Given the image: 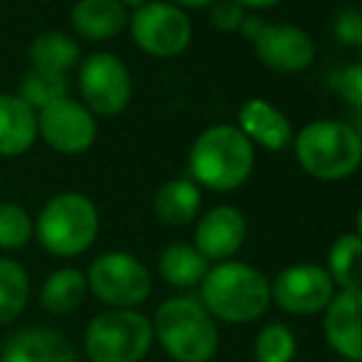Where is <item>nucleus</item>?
<instances>
[{
  "label": "nucleus",
  "mask_w": 362,
  "mask_h": 362,
  "mask_svg": "<svg viewBox=\"0 0 362 362\" xmlns=\"http://www.w3.org/2000/svg\"><path fill=\"white\" fill-rule=\"evenodd\" d=\"M126 25L129 10L121 0H76L72 8V28L84 40L106 42L121 35Z\"/></svg>",
  "instance_id": "nucleus-18"
},
{
  "label": "nucleus",
  "mask_w": 362,
  "mask_h": 362,
  "mask_svg": "<svg viewBox=\"0 0 362 362\" xmlns=\"http://www.w3.org/2000/svg\"><path fill=\"white\" fill-rule=\"evenodd\" d=\"M96 134V116L72 96H64L47 109L37 111V139L64 156L86 153L94 146Z\"/></svg>",
  "instance_id": "nucleus-10"
},
{
  "label": "nucleus",
  "mask_w": 362,
  "mask_h": 362,
  "mask_svg": "<svg viewBox=\"0 0 362 362\" xmlns=\"http://www.w3.org/2000/svg\"><path fill=\"white\" fill-rule=\"evenodd\" d=\"M200 303L217 320L232 325L262 318L272 303V288L262 272L239 262H222L200 284Z\"/></svg>",
  "instance_id": "nucleus-2"
},
{
  "label": "nucleus",
  "mask_w": 362,
  "mask_h": 362,
  "mask_svg": "<svg viewBox=\"0 0 362 362\" xmlns=\"http://www.w3.org/2000/svg\"><path fill=\"white\" fill-rule=\"evenodd\" d=\"M252 45L259 62L279 74H298L315 59L313 37L291 23H267Z\"/></svg>",
  "instance_id": "nucleus-12"
},
{
  "label": "nucleus",
  "mask_w": 362,
  "mask_h": 362,
  "mask_svg": "<svg viewBox=\"0 0 362 362\" xmlns=\"http://www.w3.org/2000/svg\"><path fill=\"white\" fill-rule=\"evenodd\" d=\"M129 30L134 42L151 57H177L192 40V23L177 5L165 0H151L129 15Z\"/></svg>",
  "instance_id": "nucleus-8"
},
{
  "label": "nucleus",
  "mask_w": 362,
  "mask_h": 362,
  "mask_svg": "<svg viewBox=\"0 0 362 362\" xmlns=\"http://www.w3.org/2000/svg\"><path fill=\"white\" fill-rule=\"evenodd\" d=\"M355 229H358L355 234H358V237L362 239V205L358 207V215H355Z\"/></svg>",
  "instance_id": "nucleus-35"
},
{
  "label": "nucleus",
  "mask_w": 362,
  "mask_h": 362,
  "mask_svg": "<svg viewBox=\"0 0 362 362\" xmlns=\"http://www.w3.org/2000/svg\"><path fill=\"white\" fill-rule=\"evenodd\" d=\"M264 25H267V23H264L259 15H244V20H242V25H239L237 33L242 35V40H247V42H254V40L262 35Z\"/></svg>",
  "instance_id": "nucleus-31"
},
{
  "label": "nucleus",
  "mask_w": 362,
  "mask_h": 362,
  "mask_svg": "<svg viewBox=\"0 0 362 362\" xmlns=\"http://www.w3.org/2000/svg\"><path fill=\"white\" fill-rule=\"evenodd\" d=\"M298 165L310 177L338 182L362 165V136L345 121L318 119L293 134Z\"/></svg>",
  "instance_id": "nucleus-3"
},
{
  "label": "nucleus",
  "mask_w": 362,
  "mask_h": 362,
  "mask_svg": "<svg viewBox=\"0 0 362 362\" xmlns=\"http://www.w3.org/2000/svg\"><path fill=\"white\" fill-rule=\"evenodd\" d=\"M257 153L249 139L232 124L205 129L190 146V180L215 192H232L249 180Z\"/></svg>",
  "instance_id": "nucleus-1"
},
{
  "label": "nucleus",
  "mask_w": 362,
  "mask_h": 362,
  "mask_svg": "<svg viewBox=\"0 0 362 362\" xmlns=\"http://www.w3.org/2000/svg\"><path fill=\"white\" fill-rule=\"evenodd\" d=\"M325 340L343 360L362 362V288L340 291L325 308Z\"/></svg>",
  "instance_id": "nucleus-14"
},
{
  "label": "nucleus",
  "mask_w": 362,
  "mask_h": 362,
  "mask_svg": "<svg viewBox=\"0 0 362 362\" xmlns=\"http://www.w3.org/2000/svg\"><path fill=\"white\" fill-rule=\"evenodd\" d=\"M86 274H81L79 269H57L54 274H49L47 281L42 284L40 291V305L52 315H67L72 310L79 308L86 298Z\"/></svg>",
  "instance_id": "nucleus-22"
},
{
  "label": "nucleus",
  "mask_w": 362,
  "mask_h": 362,
  "mask_svg": "<svg viewBox=\"0 0 362 362\" xmlns=\"http://www.w3.org/2000/svg\"><path fill=\"white\" fill-rule=\"evenodd\" d=\"M99 234V210L81 192H59L42 207L35 237L52 257L72 259L84 254Z\"/></svg>",
  "instance_id": "nucleus-5"
},
{
  "label": "nucleus",
  "mask_w": 362,
  "mask_h": 362,
  "mask_svg": "<svg viewBox=\"0 0 362 362\" xmlns=\"http://www.w3.org/2000/svg\"><path fill=\"white\" fill-rule=\"evenodd\" d=\"M338 362H353V360H338Z\"/></svg>",
  "instance_id": "nucleus-37"
},
{
  "label": "nucleus",
  "mask_w": 362,
  "mask_h": 362,
  "mask_svg": "<svg viewBox=\"0 0 362 362\" xmlns=\"http://www.w3.org/2000/svg\"><path fill=\"white\" fill-rule=\"evenodd\" d=\"M0 350H3V345H0Z\"/></svg>",
  "instance_id": "nucleus-38"
},
{
  "label": "nucleus",
  "mask_w": 362,
  "mask_h": 362,
  "mask_svg": "<svg viewBox=\"0 0 362 362\" xmlns=\"http://www.w3.org/2000/svg\"><path fill=\"white\" fill-rule=\"evenodd\" d=\"M350 126H353V129L362 136V109L358 111V116H355V124H350Z\"/></svg>",
  "instance_id": "nucleus-36"
},
{
  "label": "nucleus",
  "mask_w": 362,
  "mask_h": 362,
  "mask_svg": "<svg viewBox=\"0 0 362 362\" xmlns=\"http://www.w3.org/2000/svg\"><path fill=\"white\" fill-rule=\"evenodd\" d=\"M81 104L94 116H119L129 106L134 81L124 59L111 52H94L79 64Z\"/></svg>",
  "instance_id": "nucleus-9"
},
{
  "label": "nucleus",
  "mask_w": 362,
  "mask_h": 362,
  "mask_svg": "<svg viewBox=\"0 0 362 362\" xmlns=\"http://www.w3.org/2000/svg\"><path fill=\"white\" fill-rule=\"evenodd\" d=\"M153 338L177 362H210L217 353L219 333L212 315L195 298H168L156 310Z\"/></svg>",
  "instance_id": "nucleus-4"
},
{
  "label": "nucleus",
  "mask_w": 362,
  "mask_h": 362,
  "mask_svg": "<svg viewBox=\"0 0 362 362\" xmlns=\"http://www.w3.org/2000/svg\"><path fill=\"white\" fill-rule=\"evenodd\" d=\"M217 0H173V5L177 8H190V10H200V8H207V5H215Z\"/></svg>",
  "instance_id": "nucleus-33"
},
{
  "label": "nucleus",
  "mask_w": 362,
  "mask_h": 362,
  "mask_svg": "<svg viewBox=\"0 0 362 362\" xmlns=\"http://www.w3.org/2000/svg\"><path fill=\"white\" fill-rule=\"evenodd\" d=\"M234 3H239L244 10H267V8H274V5L284 3V0H234Z\"/></svg>",
  "instance_id": "nucleus-32"
},
{
  "label": "nucleus",
  "mask_w": 362,
  "mask_h": 362,
  "mask_svg": "<svg viewBox=\"0 0 362 362\" xmlns=\"http://www.w3.org/2000/svg\"><path fill=\"white\" fill-rule=\"evenodd\" d=\"M0 362H76V353L59 330L25 328L8 338Z\"/></svg>",
  "instance_id": "nucleus-16"
},
{
  "label": "nucleus",
  "mask_w": 362,
  "mask_h": 362,
  "mask_svg": "<svg viewBox=\"0 0 362 362\" xmlns=\"http://www.w3.org/2000/svg\"><path fill=\"white\" fill-rule=\"evenodd\" d=\"M247 219L232 205H217L200 217L195 227V249L207 262H224L242 249Z\"/></svg>",
  "instance_id": "nucleus-13"
},
{
  "label": "nucleus",
  "mask_w": 362,
  "mask_h": 362,
  "mask_svg": "<svg viewBox=\"0 0 362 362\" xmlns=\"http://www.w3.org/2000/svg\"><path fill=\"white\" fill-rule=\"evenodd\" d=\"M269 288L274 303L293 315L320 313L335 298L333 279L318 264H296L284 269Z\"/></svg>",
  "instance_id": "nucleus-11"
},
{
  "label": "nucleus",
  "mask_w": 362,
  "mask_h": 362,
  "mask_svg": "<svg viewBox=\"0 0 362 362\" xmlns=\"http://www.w3.org/2000/svg\"><path fill=\"white\" fill-rule=\"evenodd\" d=\"M239 131L252 146H262L267 151H284L293 144V126L281 109L267 99H249L239 109Z\"/></svg>",
  "instance_id": "nucleus-15"
},
{
  "label": "nucleus",
  "mask_w": 362,
  "mask_h": 362,
  "mask_svg": "<svg viewBox=\"0 0 362 362\" xmlns=\"http://www.w3.org/2000/svg\"><path fill=\"white\" fill-rule=\"evenodd\" d=\"M158 272L170 286L192 288L207 276L210 262L190 244H170L158 257Z\"/></svg>",
  "instance_id": "nucleus-21"
},
{
  "label": "nucleus",
  "mask_w": 362,
  "mask_h": 362,
  "mask_svg": "<svg viewBox=\"0 0 362 362\" xmlns=\"http://www.w3.org/2000/svg\"><path fill=\"white\" fill-rule=\"evenodd\" d=\"M89 291L109 308L136 310L151 296L153 281L144 262L126 252H106L86 272Z\"/></svg>",
  "instance_id": "nucleus-7"
},
{
  "label": "nucleus",
  "mask_w": 362,
  "mask_h": 362,
  "mask_svg": "<svg viewBox=\"0 0 362 362\" xmlns=\"http://www.w3.org/2000/svg\"><path fill=\"white\" fill-rule=\"evenodd\" d=\"M146 3H151V0H121V5H124L126 10H139V8H144Z\"/></svg>",
  "instance_id": "nucleus-34"
},
{
  "label": "nucleus",
  "mask_w": 362,
  "mask_h": 362,
  "mask_svg": "<svg viewBox=\"0 0 362 362\" xmlns=\"http://www.w3.org/2000/svg\"><path fill=\"white\" fill-rule=\"evenodd\" d=\"M30 298V279L23 264L0 259V325L13 323L23 315Z\"/></svg>",
  "instance_id": "nucleus-24"
},
{
  "label": "nucleus",
  "mask_w": 362,
  "mask_h": 362,
  "mask_svg": "<svg viewBox=\"0 0 362 362\" xmlns=\"http://www.w3.org/2000/svg\"><path fill=\"white\" fill-rule=\"evenodd\" d=\"M333 35L345 47H362V10L345 8L335 15Z\"/></svg>",
  "instance_id": "nucleus-28"
},
{
  "label": "nucleus",
  "mask_w": 362,
  "mask_h": 362,
  "mask_svg": "<svg viewBox=\"0 0 362 362\" xmlns=\"http://www.w3.org/2000/svg\"><path fill=\"white\" fill-rule=\"evenodd\" d=\"M202 205V192L200 185L190 180V177H175L168 180L165 185L158 187L156 197H153V212L168 227H185L197 217Z\"/></svg>",
  "instance_id": "nucleus-19"
},
{
  "label": "nucleus",
  "mask_w": 362,
  "mask_h": 362,
  "mask_svg": "<svg viewBox=\"0 0 362 362\" xmlns=\"http://www.w3.org/2000/svg\"><path fill=\"white\" fill-rule=\"evenodd\" d=\"M35 237V222L18 202H0V249H25Z\"/></svg>",
  "instance_id": "nucleus-27"
},
{
  "label": "nucleus",
  "mask_w": 362,
  "mask_h": 362,
  "mask_svg": "<svg viewBox=\"0 0 362 362\" xmlns=\"http://www.w3.org/2000/svg\"><path fill=\"white\" fill-rule=\"evenodd\" d=\"M37 141V111L18 94H0V156L15 158L28 153Z\"/></svg>",
  "instance_id": "nucleus-17"
},
{
  "label": "nucleus",
  "mask_w": 362,
  "mask_h": 362,
  "mask_svg": "<svg viewBox=\"0 0 362 362\" xmlns=\"http://www.w3.org/2000/svg\"><path fill=\"white\" fill-rule=\"evenodd\" d=\"M81 59L79 42L74 37L57 30L42 33L30 42V64L33 69H42V72L64 74L74 69Z\"/></svg>",
  "instance_id": "nucleus-20"
},
{
  "label": "nucleus",
  "mask_w": 362,
  "mask_h": 362,
  "mask_svg": "<svg viewBox=\"0 0 362 362\" xmlns=\"http://www.w3.org/2000/svg\"><path fill=\"white\" fill-rule=\"evenodd\" d=\"M69 91V81L64 74L42 72V69H33L23 74L18 86V96L30 106L33 111H42L49 104L64 99Z\"/></svg>",
  "instance_id": "nucleus-25"
},
{
  "label": "nucleus",
  "mask_w": 362,
  "mask_h": 362,
  "mask_svg": "<svg viewBox=\"0 0 362 362\" xmlns=\"http://www.w3.org/2000/svg\"><path fill=\"white\" fill-rule=\"evenodd\" d=\"M254 358L257 362H293L296 335L288 325L269 323L259 330L254 340Z\"/></svg>",
  "instance_id": "nucleus-26"
},
{
  "label": "nucleus",
  "mask_w": 362,
  "mask_h": 362,
  "mask_svg": "<svg viewBox=\"0 0 362 362\" xmlns=\"http://www.w3.org/2000/svg\"><path fill=\"white\" fill-rule=\"evenodd\" d=\"M360 52H362V47H360Z\"/></svg>",
  "instance_id": "nucleus-39"
},
{
  "label": "nucleus",
  "mask_w": 362,
  "mask_h": 362,
  "mask_svg": "<svg viewBox=\"0 0 362 362\" xmlns=\"http://www.w3.org/2000/svg\"><path fill=\"white\" fill-rule=\"evenodd\" d=\"M153 340V323L144 313L109 308L86 325L84 353L91 362H141Z\"/></svg>",
  "instance_id": "nucleus-6"
},
{
  "label": "nucleus",
  "mask_w": 362,
  "mask_h": 362,
  "mask_svg": "<svg viewBox=\"0 0 362 362\" xmlns=\"http://www.w3.org/2000/svg\"><path fill=\"white\" fill-rule=\"evenodd\" d=\"M340 291L362 288V239L358 234H340L328 249V269Z\"/></svg>",
  "instance_id": "nucleus-23"
},
{
  "label": "nucleus",
  "mask_w": 362,
  "mask_h": 362,
  "mask_svg": "<svg viewBox=\"0 0 362 362\" xmlns=\"http://www.w3.org/2000/svg\"><path fill=\"white\" fill-rule=\"evenodd\" d=\"M244 15H247V10L239 3H234V0H217V3L212 5L210 20L219 33H237Z\"/></svg>",
  "instance_id": "nucleus-29"
},
{
  "label": "nucleus",
  "mask_w": 362,
  "mask_h": 362,
  "mask_svg": "<svg viewBox=\"0 0 362 362\" xmlns=\"http://www.w3.org/2000/svg\"><path fill=\"white\" fill-rule=\"evenodd\" d=\"M338 91L343 96V101H348L355 111L362 109V62L350 64L345 72H340Z\"/></svg>",
  "instance_id": "nucleus-30"
}]
</instances>
